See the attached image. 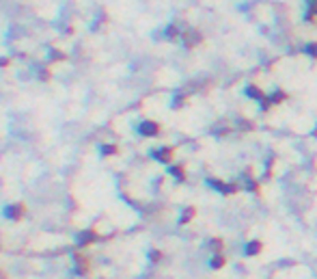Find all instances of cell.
I'll return each instance as SVG.
<instances>
[{
  "mask_svg": "<svg viewBox=\"0 0 317 279\" xmlns=\"http://www.w3.org/2000/svg\"><path fill=\"white\" fill-rule=\"evenodd\" d=\"M304 50H306V54H309L311 59H317V43H309Z\"/></svg>",
  "mask_w": 317,
  "mask_h": 279,
  "instance_id": "13",
  "label": "cell"
},
{
  "mask_svg": "<svg viewBox=\"0 0 317 279\" xmlns=\"http://www.w3.org/2000/svg\"><path fill=\"white\" fill-rule=\"evenodd\" d=\"M207 186H211L214 191H218L220 195H235V193L240 191L238 184L223 182V180H218V178H209V180H207Z\"/></svg>",
  "mask_w": 317,
  "mask_h": 279,
  "instance_id": "1",
  "label": "cell"
},
{
  "mask_svg": "<svg viewBox=\"0 0 317 279\" xmlns=\"http://www.w3.org/2000/svg\"><path fill=\"white\" fill-rule=\"evenodd\" d=\"M22 214H24V206H19V203L18 206H13V208H7V217L9 219H19Z\"/></svg>",
  "mask_w": 317,
  "mask_h": 279,
  "instance_id": "11",
  "label": "cell"
},
{
  "mask_svg": "<svg viewBox=\"0 0 317 279\" xmlns=\"http://www.w3.org/2000/svg\"><path fill=\"white\" fill-rule=\"evenodd\" d=\"M226 264H229V258H226L224 253H214V256L209 258V268L211 271H223Z\"/></svg>",
  "mask_w": 317,
  "mask_h": 279,
  "instance_id": "3",
  "label": "cell"
},
{
  "mask_svg": "<svg viewBox=\"0 0 317 279\" xmlns=\"http://www.w3.org/2000/svg\"><path fill=\"white\" fill-rule=\"evenodd\" d=\"M149 260H151V262H160V260H162V251H158V249L149 251Z\"/></svg>",
  "mask_w": 317,
  "mask_h": 279,
  "instance_id": "14",
  "label": "cell"
},
{
  "mask_svg": "<svg viewBox=\"0 0 317 279\" xmlns=\"http://www.w3.org/2000/svg\"><path fill=\"white\" fill-rule=\"evenodd\" d=\"M168 173L175 178V180H179V182H184V180H186V171H184V167H170V169H168Z\"/></svg>",
  "mask_w": 317,
  "mask_h": 279,
  "instance_id": "10",
  "label": "cell"
},
{
  "mask_svg": "<svg viewBox=\"0 0 317 279\" xmlns=\"http://www.w3.org/2000/svg\"><path fill=\"white\" fill-rule=\"evenodd\" d=\"M209 251H211V256H214V253H224L223 238H211L209 240Z\"/></svg>",
  "mask_w": 317,
  "mask_h": 279,
  "instance_id": "8",
  "label": "cell"
},
{
  "mask_svg": "<svg viewBox=\"0 0 317 279\" xmlns=\"http://www.w3.org/2000/svg\"><path fill=\"white\" fill-rule=\"evenodd\" d=\"M153 158H155V160H160V162H164V164H168L170 160H173V147H160V149H155Z\"/></svg>",
  "mask_w": 317,
  "mask_h": 279,
  "instance_id": "4",
  "label": "cell"
},
{
  "mask_svg": "<svg viewBox=\"0 0 317 279\" xmlns=\"http://www.w3.org/2000/svg\"><path fill=\"white\" fill-rule=\"evenodd\" d=\"M196 217V208H192V206H188L186 208L184 212H181V217H179V225H188L190 221Z\"/></svg>",
  "mask_w": 317,
  "mask_h": 279,
  "instance_id": "7",
  "label": "cell"
},
{
  "mask_svg": "<svg viewBox=\"0 0 317 279\" xmlns=\"http://www.w3.org/2000/svg\"><path fill=\"white\" fill-rule=\"evenodd\" d=\"M138 130H140V134H143V137H155V134L160 132V126L155 121H143Z\"/></svg>",
  "mask_w": 317,
  "mask_h": 279,
  "instance_id": "5",
  "label": "cell"
},
{
  "mask_svg": "<svg viewBox=\"0 0 317 279\" xmlns=\"http://www.w3.org/2000/svg\"><path fill=\"white\" fill-rule=\"evenodd\" d=\"M244 93H246V96H248V98H253V100H257V102H263V100H265V98H268V96H265V93H263V91H261V89H259V87H255V84H248V87H246V89H244Z\"/></svg>",
  "mask_w": 317,
  "mask_h": 279,
  "instance_id": "6",
  "label": "cell"
},
{
  "mask_svg": "<svg viewBox=\"0 0 317 279\" xmlns=\"http://www.w3.org/2000/svg\"><path fill=\"white\" fill-rule=\"evenodd\" d=\"M287 96H285V93L283 91H274V93H272V96H268V100H270V104H280V102H283V100H285Z\"/></svg>",
  "mask_w": 317,
  "mask_h": 279,
  "instance_id": "12",
  "label": "cell"
},
{
  "mask_svg": "<svg viewBox=\"0 0 317 279\" xmlns=\"http://www.w3.org/2000/svg\"><path fill=\"white\" fill-rule=\"evenodd\" d=\"M263 253V242L259 238H253V240H246L244 245V258H259Z\"/></svg>",
  "mask_w": 317,
  "mask_h": 279,
  "instance_id": "2",
  "label": "cell"
},
{
  "mask_svg": "<svg viewBox=\"0 0 317 279\" xmlns=\"http://www.w3.org/2000/svg\"><path fill=\"white\" fill-rule=\"evenodd\" d=\"M80 245H91V242H95V240H99V236L95 232H84V234H80Z\"/></svg>",
  "mask_w": 317,
  "mask_h": 279,
  "instance_id": "9",
  "label": "cell"
}]
</instances>
